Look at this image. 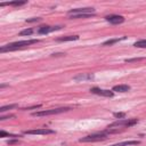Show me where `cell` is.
I'll use <instances>...</instances> for the list:
<instances>
[{
	"label": "cell",
	"mask_w": 146,
	"mask_h": 146,
	"mask_svg": "<svg viewBox=\"0 0 146 146\" xmlns=\"http://www.w3.org/2000/svg\"><path fill=\"white\" fill-rule=\"evenodd\" d=\"M105 19L111 24H121L124 22V17L121 15H108L105 17Z\"/></svg>",
	"instance_id": "cell-8"
},
{
	"label": "cell",
	"mask_w": 146,
	"mask_h": 146,
	"mask_svg": "<svg viewBox=\"0 0 146 146\" xmlns=\"http://www.w3.org/2000/svg\"><path fill=\"white\" fill-rule=\"evenodd\" d=\"M39 21H41V18H39V17H33V18H27V19H26V23H31V22H39Z\"/></svg>",
	"instance_id": "cell-19"
},
{
	"label": "cell",
	"mask_w": 146,
	"mask_h": 146,
	"mask_svg": "<svg viewBox=\"0 0 146 146\" xmlns=\"http://www.w3.org/2000/svg\"><path fill=\"white\" fill-rule=\"evenodd\" d=\"M95 9L91 7H87V8H75V9H71L68 11V15H83V14H94Z\"/></svg>",
	"instance_id": "cell-5"
},
{
	"label": "cell",
	"mask_w": 146,
	"mask_h": 146,
	"mask_svg": "<svg viewBox=\"0 0 146 146\" xmlns=\"http://www.w3.org/2000/svg\"><path fill=\"white\" fill-rule=\"evenodd\" d=\"M79 35H67V36H63V38H58L57 41H73V40H78Z\"/></svg>",
	"instance_id": "cell-13"
},
{
	"label": "cell",
	"mask_w": 146,
	"mask_h": 146,
	"mask_svg": "<svg viewBox=\"0 0 146 146\" xmlns=\"http://www.w3.org/2000/svg\"><path fill=\"white\" fill-rule=\"evenodd\" d=\"M55 131L48 128H42V129H34V130H26L24 133L26 135H49V133H54Z\"/></svg>",
	"instance_id": "cell-6"
},
{
	"label": "cell",
	"mask_w": 146,
	"mask_h": 146,
	"mask_svg": "<svg viewBox=\"0 0 146 146\" xmlns=\"http://www.w3.org/2000/svg\"><path fill=\"white\" fill-rule=\"evenodd\" d=\"M10 117H15V115H9V116H1L0 120H6V119H10Z\"/></svg>",
	"instance_id": "cell-22"
},
{
	"label": "cell",
	"mask_w": 146,
	"mask_h": 146,
	"mask_svg": "<svg viewBox=\"0 0 146 146\" xmlns=\"http://www.w3.org/2000/svg\"><path fill=\"white\" fill-rule=\"evenodd\" d=\"M124 38H121V39H112V40H107V41H105L104 43H103V46H111V44H113V43H115V42H117V41H120V40H123Z\"/></svg>",
	"instance_id": "cell-15"
},
{
	"label": "cell",
	"mask_w": 146,
	"mask_h": 146,
	"mask_svg": "<svg viewBox=\"0 0 146 146\" xmlns=\"http://www.w3.org/2000/svg\"><path fill=\"white\" fill-rule=\"evenodd\" d=\"M106 138H107V132H102V133H95V135L83 137L80 139V141L81 143H92V141H100Z\"/></svg>",
	"instance_id": "cell-4"
},
{
	"label": "cell",
	"mask_w": 146,
	"mask_h": 146,
	"mask_svg": "<svg viewBox=\"0 0 146 146\" xmlns=\"http://www.w3.org/2000/svg\"><path fill=\"white\" fill-rule=\"evenodd\" d=\"M124 113H114V116L115 117H119V119H123L124 117Z\"/></svg>",
	"instance_id": "cell-21"
},
{
	"label": "cell",
	"mask_w": 146,
	"mask_h": 146,
	"mask_svg": "<svg viewBox=\"0 0 146 146\" xmlns=\"http://www.w3.org/2000/svg\"><path fill=\"white\" fill-rule=\"evenodd\" d=\"M137 144H139L138 140H128V141H122V143L113 144L111 146H129V145H137Z\"/></svg>",
	"instance_id": "cell-11"
},
{
	"label": "cell",
	"mask_w": 146,
	"mask_h": 146,
	"mask_svg": "<svg viewBox=\"0 0 146 146\" xmlns=\"http://www.w3.org/2000/svg\"><path fill=\"white\" fill-rule=\"evenodd\" d=\"M71 108L68 107H59V108H51V110H44V111H39V112H34L33 116H47V115H54V114H58V113H63V112H67Z\"/></svg>",
	"instance_id": "cell-2"
},
{
	"label": "cell",
	"mask_w": 146,
	"mask_h": 146,
	"mask_svg": "<svg viewBox=\"0 0 146 146\" xmlns=\"http://www.w3.org/2000/svg\"><path fill=\"white\" fill-rule=\"evenodd\" d=\"M130 90V87L127 84H119V86H114L112 91H117V92H125Z\"/></svg>",
	"instance_id": "cell-10"
},
{
	"label": "cell",
	"mask_w": 146,
	"mask_h": 146,
	"mask_svg": "<svg viewBox=\"0 0 146 146\" xmlns=\"http://www.w3.org/2000/svg\"><path fill=\"white\" fill-rule=\"evenodd\" d=\"M33 33V30L32 29H26V30H23L19 32V35H31Z\"/></svg>",
	"instance_id": "cell-16"
},
{
	"label": "cell",
	"mask_w": 146,
	"mask_h": 146,
	"mask_svg": "<svg viewBox=\"0 0 146 146\" xmlns=\"http://www.w3.org/2000/svg\"><path fill=\"white\" fill-rule=\"evenodd\" d=\"M26 1H11V2H1L0 6H6V5H10V6H16V7H19V6H23L25 5Z\"/></svg>",
	"instance_id": "cell-12"
},
{
	"label": "cell",
	"mask_w": 146,
	"mask_h": 146,
	"mask_svg": "<svg viewBox=\"0 0 146 146\" xmlns=\"http://www.w3.org/2000/svg\"><path fill=\"white\" fill-rule=\"evenodd\" d=\"M133 46H135V47H138V48H146V39L136 41V42L133 43Z\"/></svg>",
	"instance_id": "cell-14"
},
{
	"label": "cell",
	"mask_w": 146,
	"mask_h": 146,
	"mask_svg": "<svg viewBox=\"0 0 146 146\" xmlns=\"http://www.w3.org/2000/svg\"><path fill=\"white\" fill-rule=\"evenodd\" d=\"M0 137H2V138H3V137H11V138H15V137H17V136H16V135H11V133H7L6 131L2 130V131H0Z\"/></svg>",
	"instance_id": "cell-18"
},
{
	"label": "cell",
	"mask_w": 146,
	"mask_h": 146,
	"mask_svg": "<svg viewBox=\"0 0 146 146\" xmlns=\"http://www.w3.org/2000/svg\"><path fill=\"white\" fill-rule=\"evenodd\" d=\"M62 27H63V26H48V25H46V26L39 27L38 33H39V34H47V33H50V32H52V31H57V30H59V29H62Z\"/></svg>",
	"instance_id": "cell-9"
},
{
	"label": "cell",
	"mask_w": 146,
	"mask_h": 146,
	"mask_svg": "<svg viewBox=\"0 0 146 146\" xmlns=\"http://www.w3.org/2000/svg\"><path fill=\"white\" fill-rule=\"evenodd\" d=\"M16 143H18V140H10V141H9V145H10V144H16Z\"/></svg>",
	"instance_id": "cell-23"
},
{
	"label": "cell",
	"mask_w": 146,
	"mask_h": 146,
	"mask_svg": "<svg viewBox=\"0 0 146 146\" xmlns=\"http://www.w3.org/2000/svg\"><path fill=\"white\" fill-rule=\"evenodd\" d=\"M90 91L95 95H99V96H104V97H113V91L111 90H105V89H100V88H91Z\"/></svg>",
	"instance_id": "cell-7"
},
{
	"label": "cell",
	"mask_w": 146,
	"mask_h": 146,
	"mask_svg": "<svg viewBox=\"0 0 146 146\" xmlns=\"http://www.w3.org/2000/svg\"><path fill=\"white\" fill-rule=\"evenodd\" d=\"M137 122H138L137 119H121V120H119V121L113 122L108 128H115V127H116V128H119V127H125V128H128V127L135 125Z\"/></svg>",
	"instance_id": "cell-3"
},
{
	"label": "cell",
	"mask_w": 146,
	"mask_h": 146,
	"mask_svg": "<svg viewBox=\"0 0 146 146\" xmlns=\"http://www.w3.org/2000/svg\"><path fill=\"white\" fill-rule=\"evenodd\" d=\"M17 105L16 104H13V105H8V106H2L0 108V112H5V111H8V110H11V108H15Z\"/></svg>",
	"instance_id": "cell-17"
},
{
	"label": "cell",
	"mask_w": 146,
	"mask_h": 146,
	"mask_svg": "<svg viewBox=\"0 0 146 146\" xmlns=\"http://www.w3.org/2000/svg\"><path fill=\"white\" fill-rule=\"evenodd\" d=\"M36 42H39V40H36V39L17 41V42H13L10 44H6V46L1 47L0 51L1 52H3V51H11V50H16L18 48H23V47H26V46H30V44H33V43H36Z\"/></svg>",
	"instance_id": "cell-1"
},
{
	"label": "cell",
	"mask_w": 146,
	"mask_h": 146,
	"mask_svg": "<svg viewBox=\"0 0 146 146\" xmlns=\"http://www.w3.org/2000/svg\"><path fill=\"white\" fill-rule=\"evenodd\" d=\"M91 78H92V75H79V76L75 78V80H79V79L84 80V79H91Z\"/></svg>",
	"instance_id": "cell-20"
}]
</instances>
